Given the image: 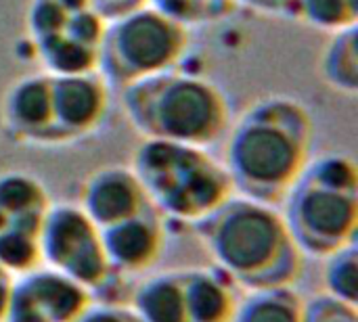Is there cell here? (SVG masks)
Listing matches in <instances>:
<instances>
[{
	"label": "cell",
	"instance_id": "5",
	"mask_svg": "<svg viewBox=\"0 0 358 322\" xmlns=\"http://www.w3.org/2000/svg\"><path fill=\"white\" fill-rule=\"evenodd\" d=\"M151 205L170 220L197 224L235 195L231 176L210 149L143 140L130 159Z\"/></svg>",
	"mask_w": 358,
	"mask_h": 322
},
{
	"label": "cell",
	"instance_id": "15",
	"mask_svg": "<svg viewBox=\"0 0 358 322\" xmlns=\"http://www.w3.org/2000/svg\"><path fill=\"white\" fill-rule=\"evenodd\" d=\"M50 197L42 180L34 174L10 170L0 174V235L31 233L40 235V226Z\"/></svg>",
	"mask_w": 358,
	"mask_h": 322
},
{
	"label": "cell",
	"instance_id": "22",
	"mask_svg": "<svg viewBox=\"0 0 358 322\" xmlns=\"http://www.w3.org/2000/svg\"><path fill=\"white\" fill-rule=\"evenodd\" d=\"M147 4L191 29L227 17L235 0H147Z\"/></svg>",
	"mask_w": 358,
	"mask_h": 322
},
{
	"label": "cell",
	"instance_id": "10",
	"mask_svg": "<svg viewBox=\"0 0 358 322\" xmlns=\"http://www.w3.org/2000/svg\"><path fill=\"white\" fill-rule=\"evenodd\" d=\"M0 117L10 140L34 147H57L50 75L40 71L15 80L2 96Z\"/></svg>",
	"mask_w": 358,
	"mask_h": 322
},
{
	"label": "cell",
	"instance_id": "4",
	"mask_svg": "<svg viewBox=\"0 0 358 322\" xmlns=\"http://www.w3.org/2000/svg\"><path fill=\"white\" fill-rule=\"evenodd\" d=\"M281 214L302 256L323 260L357 243V163L342 153L313 157L285 195Z\"/></svg>",
	"mask_w": 358,
	"mask_h": 322
},
{
	"label": "cell",
	"instance_id": "17",
	"mask_svg": "<svg viewBox=\"0 0 358 322\" xmlns=\"http://www.w3.org/2000/svg\"><path fill=\"white\" fill-rule=\"evenodd\" d=\"M304 300L294 287L258 289L241 295L231 322H302Z\"/></svg>",
	"mask_w": 358,
	"mask_h": 322
},
{
	"label": "cell",
	"instance_id": "24",
	"mask_svg": "<svg viewBox=\"0 0 358 322\" xmlns=\"http://www.w3.org/2000/svg\"><path fill=\"white\" fill-rule=\"evenodd\" d=\"M76 322H143V319L130 306L92 302Z\"/></svg>",
	"mask_w": 358,
	"mask_h": 322
},
{
	"label": "cell",
	"instance_id": "7",
	"mask_svg": "<svg viewBox=\"0 0 358 322\" xmlns=\"http://www.w3.org/2000/svg\"><path fill=\"white\" fill-rule=\"evenodd\" d=\"M40 262L86 287L92 295L115 275L109 268L101 228L78 203H50L40 226Z\"/></svg>",
	"mask_w": 358,
	"mask_h": 322
},
{
	"label": "cell",
	"instance_id": "25",
	"mask_svg": "<svg viewBox=\"0 0 358 322\" xmlns=\"http://www.w3.org/2000/svg\"><path fill=\"white\" fill-rule=\"evenodd\" d=\"M88 4L105 21H111V19H117L122 15H128V13L145 6L147 0H88Z\"/></svg>",
	"mask_w": 358,
	"mask_h": 322
},
{
	"label": "cell",
	"instance_id": "21",
	"mask_svg": "<svg viewBox=\"0 0 358 322\" xmlns=\"http://www.w3.org/2000/svg\"><path fill=\"white\" fill-rule=\"evenodd\" d=\"M323 285L325 293L357 306L358 302V249L357 243H350L331 256L323 258Z\"/></svg>",
	"mask_w": 358,
	"mask_h": 322
},
{
	"label": "cell",
	"instance_id": "1",
	"mask_svg": "<svg viewBox=\"0 0 358 322\" xmlns=\"http://www.w3.org/2000/svg\"><path fill=\"white\" fill-rule=\"evenodd\" d=\"M315 124L304 103L271 94L252 103L224 136V168L235 195L283 203L313 159Z\"/></svg>",
	"mask_w": 358,
	"mask_h": 322
},
{
	"label": "cell",
	"instance_id": "20",
	"mask_svg": "<svg viewBox=\"0 0 358 322\" xmlns=\"http://www.w3.org/2000/svg\"><path fill=\"white\" fill-rule=\"evenodd\" d=\"M84 8H90L88 0H31L25 15L27 34L34 42L59 34Z\"/></svg>",
	"mask_w": 358,
	"mask_h": 322
},
{
	"label": "cell",
	"instance_id": "19",
	"mask_svg": "<svg viewBox=\"0 0 358 322\" xmlns=\"http://www.w3.org/2000/svg\"><path fill=\"white\" fill-rule=\"evenodd\" d=\"M294 17L321 31L357 27L358 0H296Z\"/></svg>",
	"mask_w": 358,
	"mask_h": 322
},
{
	"label": "cell",
	"instance_id": "2",
	"mask_svg": "<svg viewBox=\"0 0 358 322\" xmlns=\"http://www.w3.org/2000/svg\"><path fill=\"white\" fill-rule=\"evenodd\" d=\"M195 233L239 289L294 287L302 275V254L275 205L233 195L195 224Z\"/></svg>",
	"mask_w": 358,
	"mask_h": 322
},
{
	"label": "cell",
	"instance_id": "27",
	"mask_svg": "<svg viewBox=\"0 0 358 322\" xmlns=\"http://www.w3.org/2000/svg\"><path fill=\"white\" fill-rule=\"evenodd\" d=\"M0 322H4V321H2V319H0Z\"/></svg>",
	"mask_w": 358,
	"mask_h": 322
},
{
	"label": "cell",
	"instance_id": "9",
	"mask_svg": "<svg viewBox=\"0 0 358 322\" xmlns=\"http://www.w3.org/2000/svg\"><path fill=\"white\" fill-rule=\"evenodd\" d=\"M50 90L57 147L80 142L103 126L109 111V84L99 71L50 75Z\"/></svg>",
	"mask_w": 358,
	"mask_h": 322
},
{
	"label": "cell",
	"instance_id": "8",
	"mask_svg": "<svg viewBox=\"0 0 358 322\" xmlns=\"http://www.w3.org/2000/svg\"><path fill=\"white\" fill-rule=\"evenodd\" d=\"M92 293L61 272L38 266L13 277L4 322H76Z\"/></svg>",
	"mask_w": 358,
	"mask_h": 322
},
{
	"label": "cell",
	"instance_id": "14",
	"mask_svg": "<svg viewBox=\"0 0 358 322\" xmlns=\"http://www.w3.org/2000/svg\"><path fill=\"white\" fill-rule=\"evenodd\" d=\"M187 322H231L239 306V287L216 266L180 268Z\"/></svg>",
	"mask_w": 358,
	"mask_h": 322
},
{
	"label": "cell",
	"instance_id": "13",
	"mask_svg": "<svg viewBox=\"0 0 358 322\" xmlns=\"http://www.w3.org/2000/svg\"><path fill=\"white\" fill-rule=\"evenodd\" d=\"M105 19L92 8L80 10L63 31L46 36L36 44L44 71L50 75H78L99 71V50Z\"/></svg>",
	"mask_w": 358,
	"mask_h": 322
},
{
	"label": "cell",
	"instance_id": "6",
	"mask_svg": "<svg viewBox=\"0 0 358 322\" xmlns=\"http://www.w3.org/2000/svg\"><path fill=\"white\" fill-rule=\"evenodd\" d=\"M189 27L145 4L105 23L99 73L115 88L176 69L189 52Z\"/></svg>",
	"mask_w": 358,
	"mask_h": 322
},
{
	"label": "cell",
	"instance_id": "3",
	"mask_svg": "<svg viewBox=\"0 0 358 322\" xmlns=\"http://www.w3.org/2000/svg\"><path fill=\"white\" fill-rule=\"evenodd\" d=\"M122 107L143 140L212 149L233 124L227 92L214 80L178 67L122 88Z\"/></svg>",
	"mask_w": 358,
	"mask_h": 322
},
{
	"label": "cell",
	"instance_id": "23",
	"mask_svg": "<svg viewBox=\"0 0 358 322\" xmlns=\"http://www.w3.org/2000/svg\"><path fill=\"white\" fill-rule=\"evenodd\" d=\"M302 322H358V310L352 304L321 293L304 302Z\"/></svg>",
	"mask_w": 358,
	"mask_h": 322
},
{
	"label": "cell",
	"instance_id": "16",
	"mask_svg": "<svg viewBox=\"0 0 358 322\" xmlns=\"http://www.w3.org/2000/svg\"><path fill=\"white\" fill-rule=\"evenodd\" d=\"M130 308L143 322H187L180 268L147 275L134 289Z\"/></svg>",
	"mask_w": 358,
	"mask_h": 322
},
{
	"label": "cell",
	"instance_id": "12",
	"mask_svg": "<svg viewBox=\"0 0 358 322\" xmlns=\"http://www.w3.org/2000/svg\"><path fill=\"white\" fill-rule=\"evenodd\" d=\"M78 205L99 228H107L136 214L153 210L132 168L120 163L94 170L84 180Z\"/></svg>",
	"mask_w": 358,
	"mask_h": 322
},
{
	"label": "cell",
	"instance_id": "11",
	"mask_svg": "<svg viewBox=\"0 0 358 322\" xmlns=\"http://www.w3.org/2000/svg\"><path fill=\"white\" fill-rule=\"evenodd\" d=\"M101 237L109 268L115 277L149 272L168 247L166 222L155 207L101 228Z\"/></svg>",
	"mask_w": 358,
	"mask_h": 322
},
{
	"label": "cell",
	"instance_id": "26",
	"mask_svg": "<svg viewBox=\"0 0 358 322\" xmlns=\"http://www.w3.org/2000/svg\"><path fill=\"white\" fill-rule=\"evenodd\" d=\"M235 2H241L262 13L287 15V17H294V8H296V0H235Z\"/></svg>",
	"mask_w": 358,
	"mask_h": 322
},
{
	"label": "cell",
	"instance_id": "18",
	"mask_svg": "<svg viewBox=\"0 0 358 322\" xmlns=\"http://www.w3.org/2000/svg\"><path fill=\"white\" fill-rule=\"evenodd\" d=\"M357 27H348L331 34L329 44L325 46L319 73L321 80L340 94L355 96L358 92V46Z\"/></svg>",
	"mask_w": 358,
	"mask_h": 322
}]
</instances>
